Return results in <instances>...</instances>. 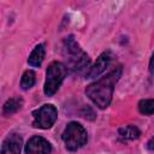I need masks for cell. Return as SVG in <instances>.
Listing matches in <instances>:
<instances>
[{
  "mask_svg": "<svg viewBox=\"0 0 154 154\" xmlns=\"http://www.w3.org/2000/svg\"><path fill=\"white\" fill-rule=\"evenodd\" d=\"M32 117H34V120H32L34 128L49 129L55 123L58 112L53 105H43L38 109L34 111Z\"/></svg>",
  "mask_w": 154,
  "mask_h": 154,
  "instance_id": "obj_5",
  "label": "cell"
},
{
  "mask_svg": "<svg viewBox=\"0 0 154 154\" xmlns=\"http://www.w3.org/2000/svg\"><path fill=\"white\" fill-rule=\"evenodd\" d=\"M22 137L17 134L8 135L1 146V154H20Z\"/></svg>",
  "mask_w": 154,
  "mask_h": 154,
  "instance_id": "obj_8",
  "label": "cell"
},
{
  "mask_svg": "<svg viewBox=\"0 0 154 154\" xmlns=\"http://www.w3.org/2000/svg\"><path fill=\"white\" fill-rule=\"evenodd\" d=\"M147 148H148L149 150H154V136L148 141V143H147Z\"/></svg>",
  "mask_w": 154,
  "mask_h": 154,
  "instance_id": "obj_14",
  "label": "cell"
},
{
  "mask_svg": "<svg viewBox=\"0 0 154 154\" xmlns=\"http://www.w3.org/2000/svg\"><path fill=\"white\" fill-rule=\"evenodd\" d=\"M65 57L69 61V67L73 72H82L89 65V58L85 52L82 51L73 36H69L64 41Z\"/></svg>",
  "mask_w": 154,
  "mask_h": 154,
  "instance_id": "obj_2",
  "label": "cell"
},
{
  "mask_svg": "<svg viewBox=\"0 0 154 154\" xmlns=\"http://www.w3.org/2000/svg\"><path fill=\"white\" fill-rule=\"evenodd\" d=\"M63 141L65 147L69 150H77L87 142V131L85 129L76 122H71L67 124L63 132Z\"/></svg>",
  "mask_w": 154,
  "mask_h": 154,
  "instance_id": "obj_3",
  "label": "cell"
},
{
  "mask_svg": "<svg viewBox=\"0 0 154 154\" xmlns=\"http://www.w3.org/2000/svg\"><path fill=\"white\" fill-rule=\"evenodd\" d=\"M35 84V73L31 70H28L23 73L20 79V87L23 89H29Z\"/></svg>",
  "mask_w": 154,
  "mask_h": 154,
  "instance_id": "obj_12",
  "label": "cell"
},
{
  "mask_svg": "<svg viewBox=\"0 0 154 154\" xmlns=\"http://www.w3.org/2000/svg\"><path fill=\"white\" fill-rule=\"evenodd\" d=\"M122 75V67H116L99 81L89 84L85 89V94L89 99L100 108H106L113 95V89Z\"/></svg>",
  "mask_w": 154,
  "mask_h": 154,
  "instance_id": "obj_1",
  "label": "cell"
},
{
  "mask_svg": "<svg viewBox=\"0 0 154 154\" xmlns=\"http://www.w3.org/2000/svg\"><path fill=\"white\" fill-rule=\"evenodd\" d=\"M43 58H45V46L43 45H37L34 48V51L31 52V54L29 55L28 63L31 66H40Z\"/></svg>",
  "mask_w": 154,
  "mask_h": 154,
  "instance_id": "obj_10",
  "label": "cell"
},
{
  "mask_svg": "<svg viewBox=\"0 0 154 154\" xmlns=\"http://www.w3.org/2000/svg\"><path fill=\"white\" fill-rule=\"evenodd\" d=\"M138 111L142 114H153L154 113V99H146L138 102Z\"/></svg>",
  "mask_w": 154,
  "mask_h": 154,
  "instance_id": "obj_13",
  "label": "cell"
},
{
  "mask_svg": "<svg viewBox=\"0 0 154 154\" xmlns=\"http://www.w3.org/2000/svg\"><path fill=\"white\" fill-rule=\"evenodd\" d=\"M149 70H150V72L154 75V53H153L152 59H150V63H149Z\"/></svg>",
  "mask_w": 154,
  "mask_h": 154,
  "instance_id": "obj_15",
  "label": "cell"
},
{
  "mask_svg": "<svg viewBox=\"0 0 154 154\" xmlns=\"http://www.w3.org/2000/svg\"><path fill=\"white\" fill-rule=\"evenodd\" d=\"M111 60H112V54L109 52H103L97 58V60L95 61V64L87 71L85 78H96V77H99L106 70V67L109 65Z\"/></svg>",
  "mask_w": 154,
  "mask_h": 154,
  "instance_id": "obj_7",
  "label": "cell"
},
{
  "mask_svg": "<svg viewBox=\"0 0 154 154\" xmlns=\"http://www.w3.org/2000/svg\"><path fill=\"white\" fill-rule=\"evenodd\" d=\"M22 103H23V101L19 97H12L5 102V105L2 107V113L5 116H10V114L17 112L22 107Z\"/></svg>",
  "mask_w": 154,
  "mask_h": 154,
  "instance_id": "obj_11",
  "label": "cell"
},
{
  "mask_svg": "<svg viewBox=\"0 0 154 154\" xmlns=\"http://www.w3.org/2000/svg\"><path fill=\"white\" fill-rule=\"evenodd\" d=\"M140 135H141V131L134 125L123 126L118 131V137H119V140L122 142H128V141L136 140V138L140 137Z\"/></svg>",
  "mask_w": 154,
  "mask_h": 154,
  "instance_id": "obj_9",
  "label": "cell"
},
{
  "mask_svg": "<svg viewBox=\"0 0 154 154\" xmlns=\"http://www.w3.org/2000/svg\"><path fill=\"white\" fill-rule=\"evenodd\" d=\"M52 148H51L49 142L41 136L31 137L25 146L26 154H49Z\"/></svg>",
  "mask_w": 154,
  "mask_h": 154,
  "instance_id": "obj_6",
  "label": "cell"
},
{
  "mask_svg": "<svg viewBox=\"0 0 154 154\" xmlns=\"http://www.w3.org/2000/svg\"><path fill=\"white\" fill-rule=\"evenodd\" d=\"M66 66L60 61H54L48 66L45 83V94L47 96H52L53 94H55L66 76Z\"/></svg>",
  "mask_w": 154,
  "mask_h": 154,
  "instance_id": "obj_4",
  "label": "cell"
}]
</instances>
